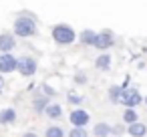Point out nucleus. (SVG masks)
<instances>
[{
	"instance_id": "nucleus-1",
	"label": "nucleus",
	"mask_w": 147,
	"mask_h": 137,
	"mask_svg": "<svg viewBox=\"0 0 147 137\" xmlns=\"http://www.w3.org/2000/svg\"><path fill=\"white\" fill-rule=\"evenodd\" d=\"M12 30H14V36L18 38H32L38 34V26H36V20L30 12H22L14 18V24H12Z\"/></svg>"
},
{
	"instance_id": "nucleus-2",
	"label": "nucleus",
	"mask_w": 147,
	"mask_h": 137,
	"mask_svg": "<svg viewBox=\"0 0 147 137\" xmlns=\"http://www.w3.org/2000/svg\"><path fill=\"white\" fill-rule=\"evenodd\" d=\"M51 36H53V40H55L59 47H71V45L77 40L75 28L69 26V24H65V22L55 24V26L51 28Z\"/></svg>"
},
{
	"instance_id": "nucleus-3",
	"label": "nucleus",
	"mask_w": 147,
	"mask_h": 137,
	"mask_svg": "<svg viewBox=\"0 0 147 137\" xmlns=\"http://www.w3.org/2000/svg\"><path fill=\"white\" fill-rule=\"evenodd\" d=\"M36 69H38L36 59H32V57H20V59H16V73L20 77L28 79V77H32L36 73Z\"/></svg>"
},
{
	"instance_id": "nucleus-4",
	"label": "nucleus",
	"mask_w": 147,
	"mask_h": 137,
	"mask_svg": "<svg viewBox=\"0 0 147 137\" xmlns=\"http://www.w3.org/2000/svg\"><path fill=\"white\" fill-rule=\"evenodd\" d=\"M119 103H121V105H125V107H133V109H135V107H139V105L143 103V95H141V91H139V89L129 87V89H123Z\"/></svg>"
},
{
	"instance_id": "nucleus-5",
	"label": "nucleus",
	"mask_w": 147,
	"mask_h": 137,
	"mask_svg": "<svg viewBox=\"0 0 147 137\" xmlns=\"http://www.w3.org/2000/svg\"><path fill=\"white\" fill-rule=\"evenodd\" d=\"M93 47L99 49L101 53L113 49V47H115V32L109 30V28H103L101 32H97V36H95V45H93Z\"/></svg>"
},
{
	"instance_id": "nucleus-6",
	"label": "nucleus",
	"mask_w": 147,
	"mask_h": 137,
	"mask_svg": "<svg viewBox=\"0 0 147 137\" xmlns=\"http://www.w3.org/2000/svg\"><path fill=\"white\" fill-rule=\"evenodd\" d=\"M69 121H71L73 127H87L89 121H91V115H89V111H85L81 107H75L69 113Z\"/></svg>"
},
{
	"instance_id": "nucleus-7",
	"label": "nucleus",
	"mask_w": 147,
	"mask_h": 137,
	"mask_svg": "<svg viewBox=\"0 0 147 137\" xmlns=\"http://www.w3.org/2000/svg\"><path fill=\"white\" fill-rule=\"evenodd\" d=\"M16 59L12 53H0V75H10L16 71Z\"/></svg>"
},
{
	"instance_id": "nucleus-8",
	"label": "nucleus",
	"mask_w": 147,
	"mask_h": 137,
	"mask_svg": "<svg viewBox=\"0 0 147 137\" xmlns=\"http://www.w3.org/2000/svg\"><path fill=\"white\" fill-rule=\"evenodd\" d=\"M16 49V36L12 32H0V53H12Z\"/></svg>"
},
{
	"instance_id": "nucleus-9",
	"label": "nucleus",
	"mask_w": 147,
	"mask_h": 137,
	"mask_svg": "<svg viewBox=\"0 0 147 137\" xmlns=\"http://www.w3.org/2000/svg\"><path fill=\"white\" fill-rule=\"evenodd\" d=\"M16 119H18V113H16L14 107H2V109H0V125H2V127L16 123Z\"/></svg>"
},
{
	"instance_id": "nucleus-10",
	"label": "nucleus",
	"mask_w": 147,
	"mask_h": 137,
	"mask_svg": "<svg viewBox=\"0 0 147 137\" xmlns=\"http://www.w3.org/2000/svg\"><path fill=\"white\" fill-rule=\"evenodd\" d=\"M125 133H129L131 137H145L147 135V125L145 123H139V121L129 123L127 129H125Z\"/></svg>"
},
{
	"instance_id": "nucleus-11",
	"label": "nucleus",
	"mask_w": 147,
	"mask_h": 137,
	"mask_svg": "<svg viewBox=\"0 0 147 137\" xmlns=\"http://www.w3.org/2000/svg\"><path fill=\"white\" fill-rule=\"evenodd\" d=\"M111 65H113V57H111L109 53H105V51L95 59V67H97L99 71H109Z\"/></svg>"
},
{
	"instance_id": "nucleus-12",
	"label": "nucleus",
	"mask_w": 147,
	"mask_h": 137,
	"mask_svg": "<svg viewBox=\"0 0 147 137\" xmlns=\"http://www.w3.org/2000/svg\"><path fill=\"white\" fill-rule=\"evenodd\" d=\"M95 36H97V30H93V28H85V30L79 32V40H81L83 47H93L95 45Z\"/></svg>"
},
{
	"instance_id": "nucleus-13",
	"label": "nucleus",
	"mask_w": 147,
	"mask_h": 137,
	"mask_svg": "<svg viewBox=\"0 0 147 137\" xmlns=\"http://www.w3.org/2000/svg\"><path fill=\"white\" fill-rule=\"evenodd\" d=\"M51 103V99L49 97H45V95H36L34 99H32V111L36 113V115H42L45 113V107Z\"/></svg>"
},
{
	"instance_id": "nucleus-14",
	"label": "nucleus",
	"mask_w": 147,
	"mask_h": 137,
	"mask_svg": "<svg viewBox=\"0 0 147 137\" xmlns=\"http://www.w3.org/2000/svg\"><path fill=\"white\" fill-rule=\"evenodd\" d=\"M42 115H47L49 119H55V121H57V119L63 117V107H61L59 103H49V105L45 107V113H42Z\"/></svg>"
},
{
	"instance_id": "nucleus-15",
	"label": "nucleus",
	"mask_w": 147,
	"mask_h": 137,
	"mask_svg": "<svg viewBox=\"0 0 147 137\" xmlns=\"http://www.w3.org/2000/svg\"><path fill=\"white\" fill-rule=\"evenodd\" d=\"M93 135H95V137H109V135H111V125H109L107 121L95 123V127H93Z\"/></svg>"
},
{
	"instance_id": "nucleus-16",
	"label": "nucleus",
	"mask_w": 147,
	"mask_h": 137,
	"mask_svg": "<svg viewBox=\"0 0 147 137\" xmlns=\"http://www.w3.org/2000/svg\"><path fill=\"white\" fill-rule=\"evenodd\" d=\"M121 93H123V87H121V85H111L109 91H107V97H109V101H111L113 105H117L119 99H121Z\"/></svg>"
},
{
	"instance_id": "nucleus-17",
	"label": "nucleus",
	"mask_w": 147,
	"mask_h": 137,
	"mask_svg": "<svg viewBox=\"0 0 147 137\" xmlns=\"http://www.w3.org/2000/svg\"><path fill=\"white\" fill-rule=\"evenodd\" d=\"M135 121H139L137 111H135L133 107H125V111H123V123L129 125V123H135Z\"/></svg>"
},
{
	"instance_id": "nucleus-18",
	"label": "nucleus",
	"mask_w": 147,
	"mask_h": 137,
	"mask_svg": "<svg viewBox=\"0 0 147 137\" xmlns=\"http://www.w3.org/2000/svg\"><path fill=\"white\" fill-rule=\"evenodd\" d=\"M67 101H69L73 107H81V105L85 103V97L79 95V93H75V91H69V93H67Z\"/></svg>"
},
{
	"instance_id": "nucleus-19",
	"label": "nucleus",
	"mask_w": 147,
	"mask_h": 137,
	"mask_svg": "<svg viewBox=\"0 0 147 137\" xmlns=\"http://www.w3.org/2000/svg\"><path fill=\"white\" fill-rule=\"evenodd\" d=\"M65 135H67L65 129L59 127V125H51V127H47V131H45V137H65Z\"/></svg>"
},
{
	"instance_id": "nucleus-20",
	"label": "nucleus",
	"mask_w": 147,
	"mask_h": 137,
	"mask_svg": "<svg viewBox=\"0 0 147 137\" xmlns=\"http://www.w3.org/2000/svg\"><path fill=\"white\" fill-rule=\"evenodd\" d=\"M73 81H75V85H79V87H85V85L89 83V77H87L83 71H77V73L73 75Z\"/></svg>"
},
{
	"instance_id": "nucleus-21",
	"label": "nucleus",
	"mask_w": 147,
	"mask_h": 137,
	"mask_svg": "<svg viewBox=\"0 0 147 137\" xmlns=\"http://www.w3.org/2000/svg\"><path fill=\"white\" fill-rule=\"evenodd\" d=\"M69 137H89V131L87 127H73L69 131Z\"/></svg>"
},
{
	"instance_id": "nucleus-22",
	"label": "nucleus",
	"mask_w": 147,
	"mask_h": 137,
	"mask_svg": "<svg viewBox=\"0 0 147 137\" xmlns=\"http://www.w3.org/2000/svg\"><path fill=\"white\" fill-rule=\"evenodd\" d=\"M40 89H42V95H45V97H49V99L57 97V89H55V87H51L49 83H42V85H40Z\"/></svg>"
},
{
	"instance_id": "nucleus-23",
	"label": "nucleus",
	"mask_w": 147,
	"mask_h": 137,
	"mask_svg": "<svg viewBox=\"0 0 147 137\" xmlns=\"http://www.w3.org/2000/svg\"><path fill=\"white\" fill-rule=\"evenodd\" d=\"M125 129H127V125H125V123H117V125H113V127H111V135L121 137V135H125Z\"/></svg>"
},
{
	"instance_id": "nucleus-24",
	"label": "nucleus",
	"mask_w": 147,
	"mask_h": 137,
	"mask_svg": "<svg viewBox=\"0 0 147 137\" xmlns=\"http://www.w3.org/2000/svg\"><path fill=\"white\" fill-rule=\"evenodd\" d=\"M20 137H38V133H36V131H26V133H22Z\"/></svg>"
},
{
	"instance_id": "nucleus-25",
	"label": "nucleus",
	"mask_w": 147,
	"mask_h": 137,
	"mask_svg": "<svg viewBox=\"0 0 147 137\" xmlns=\"http://www.w3.org/2000/svg\"><path fill=\"white\" fill-rule=\"evenodd\" d=\"M2 89H4V77L0 75V93H2Z\"/></svg>"
},
{
	"instance_id": "nucleus-26",
	"label": "nucleus",
	"mask_w": 147,
	"mask_h": 137,
	"mask_svg": "<svg viewBox=\"0 0 147 137\" xmlns=\"http://www.w3.org/2000/svg\"><path fill=\"white\" fill-rule=\"evenodd\" d=\"M143 103H145V105H147V97H143Z\"/></svg>"
}]
</instances>
